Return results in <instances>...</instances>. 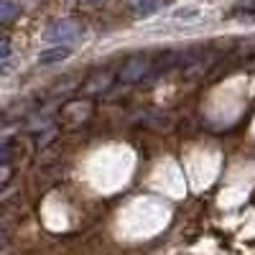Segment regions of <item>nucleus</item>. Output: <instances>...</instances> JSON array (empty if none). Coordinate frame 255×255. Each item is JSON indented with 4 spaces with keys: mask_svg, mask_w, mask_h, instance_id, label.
Segmentation results:
<instances>
[{
    "mask_svg": "<svg viewBox=\"0 0 255 255\" xmlns=\"http://www.w3.org/2000/svg\"><path fill=\"white\" fill-rule=\"evenodd\" d=\"M77 36H79V26L72 23V20H59V23H54L46 31V38L49 41H72Z\"/></svg>",
    "mask_w": 255,
    "mask_h": 255,
    "instance_id": "nucleus-1",
    "label": "nucleus"
},
{
    "mask_svg": "<svg viewBox=\"0 0 255 255\" xmlns=\"http://www.w3.org/2000/svg\"><path fill=\"white\" fill-rule=\"evenodd\" d=\"M232 13H248V15H255V0H238Z\"/></svg>",
    "mask_w": 255,
    "mask_h": 255,
    "instance_id": "nucleus-6",
    "label": "nucleus"
},
{
    "mask_svg": "<svg viewBox=\"0 0 255 255\" xmlns=\"http://www.w3.org/2000/svg\"><path fill=\"white\" fill-rule=\"evenodd\" d=\"M8 56H10V41L0 36V59H8Z\"/></svg>",
    "mask_w": 255,
    "mask_h": 255,
    "instance_id": "nucleus-8",
    "label": "nucleus"
},
{
    "mask_svg": "<svg viewBox=\"0 0 255 255\" xmlns=\"http://www.w3.org/2000/svg\"><path fill=\"white\" fill-rule=\"evenodd\" d=\"M18 15H20L18 3H13V0H0V26L13 23V20H15Z\"/></svg>",
    "mask_w": 255,
    "mask_h": 255,
    "instance_id": "nucleus-5",
    "label": "nucleus"
},
{
    "mask_svg": "<svg viewBox=\"0 0 255 255\" xmlns=\"http://www.w3.org/2000/svg\"><path fill=\"white\" fill-rule=\"evenodd\" d=\"M120 77L125 82H138L140 77H148V59H143V56L130 59V61L125 64V69L120 72Z\"/></svg>",
    "mask_w": 255,
    "mask_h": 255,
    "instance_id": "nucleus-2",
    "label": "nucleus"
},
{
    "mask_svg": "<svg viewBox=\"0 0 255 255\" xmlns=\"http://www.w3.org/2000/svg\"><path fill=\"white\" fill-rule=\"evenodd\" d=\"M69 56H72V46L59 44V46H51L46 51H41L38 54V64H41V67H49V64H59V61L69 59Z\"/></svg>",
    "mask_w": 255,
    "mask_h": 255,
    "instance_id": "nucleus-3",
    "label": "nucleus"
},
{
    "mask_svg": "<svg viewBox=\"0 0 255 255\" xmlns=\"http://www.w3.org/2000/svg\"><path fill=\"white\" fill-rule=\"evenodd\" d=\"M166 3H168V0H138V3L133 5V13L138 18H145V15H153L161 8H166Z\"/></svg>",
    "mask_w": 255,
    "mask_h": 255,
    "instance_id": "nucleus-4",
    "label": "nucleus"
},
{
    "mask_svg": "<svg viewBox=\"0 0 255 255\" xmlns=\"http://www.w3.org/2000/svg\"><path fill=\"white\" fill-rule=\"evenodd\" d=\"M174 18H181V20H189L191 18V20H194V18H199V10L197 8H191V10L189 8H181V10H174Z\"/></svg>",
    "mask_w": 255,
    "mask_h": 255,
    "instance_id": "nucleus-7",
    "label": "nucleus"
},
{
    "mask_svg": "<svg viewBox=\"0 0 255 255\" xmlns=\"http://www.w3.org/2000/svg\"><path fill=\"white\" fill-rule=\"evenodd\" d=\"M0 243H3V238H0Z\"/></svg>",
    "mask_w": 255,
    "mask_h": 255,
    "instance_id": "nucleus-10",
    "label": "nucleus"
},
{
    "mask_svg": "<svg viewBox=\"0 0 255 255\" xmlns=\"http://www.w3.org/2000/svg\"><path fill=\"white\" fill-rule=\"evenodd\" d=\"M10 158V145L8 143H0V163H5Z\"/></svg>",
    "mask_w": 255,
    "mask_h": 255,
    "instance_id": "nucleus-9",
    "label": "nucleus"
}]
</instances>
